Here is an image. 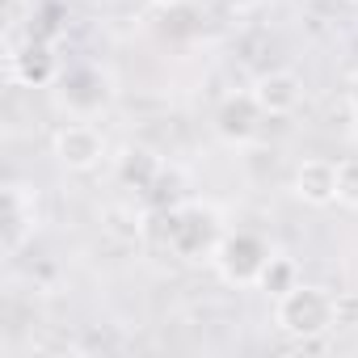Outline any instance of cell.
Segmentation results:
<instances>
[{
	"label": "cell",
	"mask_w": 358,
	"mask_h": 358,
	"mask_svg": "<svg viewBox=\"0 0 358 358\" xmlns=\"http://www.w3.org/2000/svg\"><path fill=\"white\" fill-rule=\"evenodd\" d=\"M257 287L266 291V295H287L291 287H299V266L291 262V257H282V253H274L270 262H266V270H262V278H257Z\"/></svg>",
	"instance_id": "12"
},
{
	"label": "cell",
	"mask_w": 358,
	"mask_h": 358,
	"mask_svg": "<svg viewBox=\"0 0 358 358\" xmlns=\"http://www.w3.org/2000/svg\"><path fill=\"white\" fill-rule=\"evenodd\" d=\"M253 97H257L266 118H287L303 101V80L295 72H287V68L282 72H266V76L253 80Z\"/></svg>",
	"instance_id": "8"
},
{
	"label": "cell",
	"mask_w": 358,
	"mask_h": 358,
	"mask_svg": "<svg viewBox=\"0 0 358 358\" xmlns=\"http://www.w3.org/2000/svg\"><path fill=\"white\" fill-rule=\"evenodd\" d=\"M118 177H122L127 190L148 194V190L160 182V156L148 152V148H127V152L118 156Z\"/></svg>",
	"instance_id": "11"
},
{
	"label": "cell",
	"mask_w": 358,
	"mask_h": 358,
	"mask_svg": "<svg viewBox=\"0 0 358 358\" xmlns=\"http://www.w3.org/2000/svg\"><path fill=\"white\" fill-rule=\"evenodd\" d=\"M101 156H106V139H101L97 127H89V122H68V127L55 131V160H59L68 173H89V169L101 164Z\"/></svg>",
	"instance_id": "4"
},
{
	"label": "cell",
	"mask_w": 358,
	"mask_h": 358,
	"mask_svg": "<svg viewBox=\"0 0 358 358\" xmlns=\"http://www.w3.org/2000/svg\"><path fill=\"white\" fill-rule=\"evenodd\" d=\"M274 324L295 341H316L333 329V295L324 287H291L274 299Z\"/></svg>",
	"instance_id": "1"
},
{
	"label": "cell",
	"mask_w": 358,
	"mask_h": 358,
	"mask_svg": "<svg viewBox=\"0 0 358 358\" xmlns=\"http://www.w3.org/2000/svg\"><path fill=\"white\" fill-rule=\"evenodd\" d=\"M9 76L26 89H47L55 80V55L43 43H26L22 51H9Z\"/></svg>",
	"instance_id": "10"
},
{
	"label": "cell",
	"mask_w": 358,
	"mask_h": 358,
	"mask_svg": "<svg viewBox=\"0 0 358 358\" xmlns=\"http://www.w3.org/2000/svg\"><path fill=\"white\" fill-rule=\"evenodd\" d=\"M337 203L358 211V156L337 160Z\"/></svg>",
	"instance_id": "13"
},
{
	"label": "cell",
	"mask_w": 358,
	"mask_h": 358,
	"mask_svg": "<svg viewBox=\"0 0 358 358\" xmlns=\"http://www.w3.org/2000/svg\"><path fill=\"white\" fill-rule=\"evenodd\" d=\"M270 257L274 253H270V245L262 236L232 232V236L220 241V249H215L211 262H215V270H220L224 282H232V287H257V278H262V270H266Z\"/></svg>",
	"instance_id": "2"
},
{
	"label": "cell",
	"mask_w": 358,
	"mask_h": 358,
	"mask_svg": "<svg viewBox=\"0 0 358 358\" xmlns=\"http://www.w3.org/2000/svg\"><path fill=\"white\" fill-rule=\"evenodd\" d=\"M295 199L308 207H329L337 203V160L312 156L295 169Z\"/></svg>",
	"instance_id": "9"
},
{
	"label": "cell",
	"mask_w": 358,
	"mask_h": 358,
	"mask_svg": "<svg viewBox=\"0 0 358 358\" xmlns=\"http://www.w3.org/2000/svg\"><path fill=\"white\" fill-rule=\"evenodd\" d=\"M152 5H160V9H177L182 0H152Z\"/></svg>",
	"instance_id": "17"
},
{
	"label": "cell",
	"mask_w": 358,
	"mask_h": 358,
	"mask_svg": "<svg viewBox=\"0 0 358 358\" xmlns=\"http://www.w3.org/2000/svg\"><path fill=\"white\" fill-rule=\"evenodd\" d=\"M220 5H228V9H249L253 0H220Z\"/></svg>",
	"instance_id": "16"
},
{
	"label": "cell",
	"mask_w": 358,
	"mask_h": 358,
	"mask_svg": "<svg viewBox=\"0 0 358 358\" xmlns=\"http://www.w3.org/2000/svg\"><path fill=\"white\" fill-rule=\"evenodd\" d=\"M59 101H64L72 114L93 118V114H101V106L110 101V80H106L97 68H76V72H68V76L59 80Z\"/></svg>",
	"instance_id": "6"
},
{
	"label": "cell",
	"mask_w": 358,
	"mask_h": 358,
	"mask_svg": "<svg viewBox=\"0 0 358 358\" xmlns=\"http://www.w3.org/2000/svg\"><path fill=\"white\" fill-rule=\"evenodd\" d=\"M333 329H358V291L333 295Z\"/></svg>",
	"instance_id": "14"
},
{
	"label": "cell",
	"mask_w": 358,
	"mask_h": 358,
	"mask_svg": "<svg viewBox=\"0 0 358 358\" xmlns=\"http://www.w3.org/2000/svg\"><path fill=\"white\" fill-rule=\"evenodd\" d=\"M345 101H350V110L358 114V72L350 76V85H345Z\"/></svg>",
	"instance_id": "15"
},
{
	"label": "cell",
	"mask_w": 358,
	"mask_h": 358,
	"mask_svg": "<svg viewBox=\"0 0 358 358\" xmlns=\"http://www.w3.org/2000/svg\"><path fill=\"white\" fill-rule=\"evenodd\" d=\"M262 118H266V114H262L253 89H249V93H228V97L220 101V110H215V131H220V139H228V143H249V139L257 135Z\"/></svg>",
	"instance_id": "7"
},
{
	"label": "cell",
	"mask_w": 358,
	"mask_h": 358,
	"mask_svg": "<svg viewBox=\"0 0 358 358\" xmlns=\"http://www.w3.org/2000/svg\"><path fill=\"white\" fill-rule=\"evenodd\" d=\"M38 228V190L9 182L5 186V253L13 257Z\"/></svg>",
	"instance_id": "5"
},
{
	"label": "cell",
	"mask_w": 358,
	"mask_h": 358,
	"mask_svg": "<svg viewBox=\"0 0 358 358\" xmlns=\"http://www.w3.org/2000/svg\"><path fill=\"white\" fill-rule=\"evenodd\" d=\"M220 241L224 236L215 232L211 215H203L199 207L169 215V249L182 257V262H211L215 249H220Z\"/></svg>",
	"instance_id": "3"
}]
</instances>
